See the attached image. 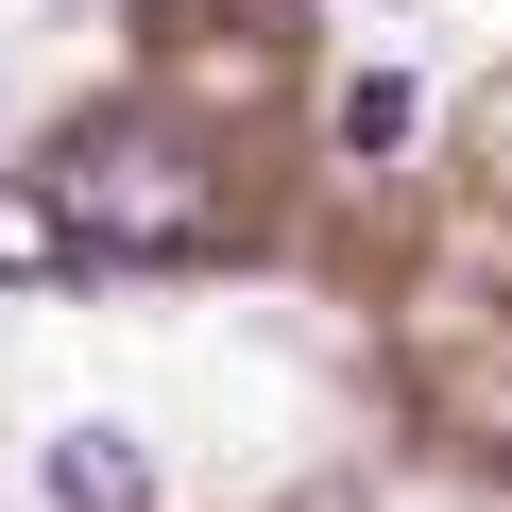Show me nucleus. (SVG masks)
<instances>
[{
    "label": "nucleus",
    "mask_w": 512,
    "mask_h": 512,
    "mask_svg": "<svg viewBox=\"0 0 512 512\" xmlns=\"http://www.w3.org/2000/svg\"><path fill=\"white\" fill-rule=\"evenodd\" d=\"M35 495H52V512H154V444H137L120 410H86V427L35 444Z\"/></svg>",
    "instance_id": "f03ea898"
},
{
    "label": "nucleus",
    "mask_w": 512,
    "mask_h": 512,
    "mask_svg": "<svg viewBox=\"0 0 512 512\" xmlns=\"http://www.w3.org/2000/svg\"><path fill=\"white\" fill-rule=\"evenodd\" d=\"M410 120H427V86H410V69H359V86L325 103V137H342L359 171H376V154H410Z\"/></svg>",
    "instance_id": "20e7f679"
},
{
    "label": "nucleus",
    "mask_w": 512,
    "mask_h": 512,
    "mask_svg": "<svg viewBox=\"0 0 512 512\" xmlns=\"http://www.w3.org/2000/svg\"><path fill=\"white\" fill-rule=\"evenodd\" d=\"M35 188L69 205V239H86V256H205V239H222V171H205V137H171L154 103L69 120Z\"/></svg>",
    "instance_id": "f257e3e1"
},
{
    "label": "nucleus",
    "mask_w": 512,
    "mask_h": 512,
    "mask_svg": "<svg viewBox=\"0 0 512 512\" xmlns=\"http://www.w3.org/2000/svg\"><path fill=\"white\" fill-rule=\"evenodd\" d=\"M52 274H86V239H69V205H52L35 171H0V291H52Z\"/></svg>",
    "instance_id": "7ed1b4c3"
}]
</instances>
